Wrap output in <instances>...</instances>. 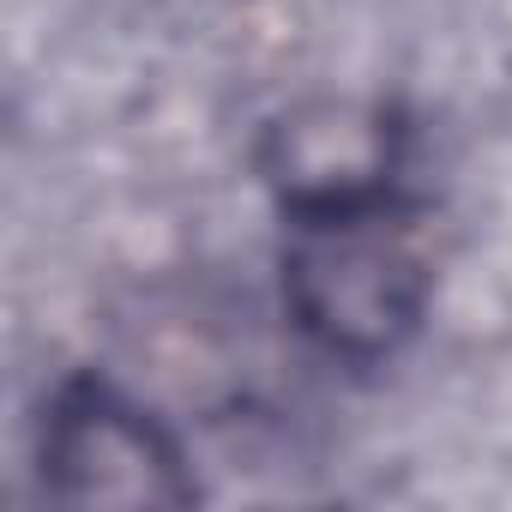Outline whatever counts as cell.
Segmentation results:
<instances>
[{"label": "cell", "instance_id": "cell-2", "mask_svg": "<svg viewBox=\"0 0 512 512\" xmlns=\"http://www.w3.org/2000/svg\"><path fill=\"white\" fill-rule=\"evenodd\" d=\"M31 476L49 506H193L199 476L169 428L139 392L103 368H73L49 386L31 434Z\"/></svg>", "mask_w": 512, "mask_h": 512}, {"label": "cell", "instance_id": "cell-3", "mask_svg": "<svg viewBox=\"0 0 512 512\" xmlns=\"http://www.w3.org/2000/svg\"><path fill=\"white\" fill-rule=\"evenodd\" d=\"M416 127L398 103L368 91L290 97L253 133V175L278 217H326L404 193Z\"/></svg>", "mask_w": 512, "mask_h": 512}, {"label": "cell", "instance_id": "cell-1", "mask_svg": "<svg viewBox=\"0 0 512 512\" xmlns=\"http://www.w3.org/2000/svg\"><path fill=\"white\" fill-rule=\"evenodd\" d=\"M434 284V223L410 193L284 223V320L314 356L338 368H386L392 356H404L434 308Z\"/></svg>", "mask_w": 512, "mask_h": 512}]
</instances>
